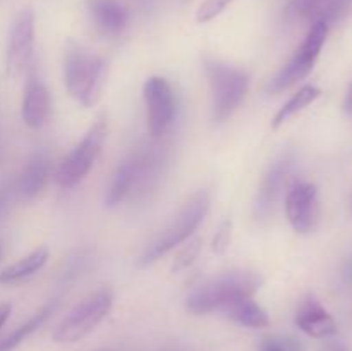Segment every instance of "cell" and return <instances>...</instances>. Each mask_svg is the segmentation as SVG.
<instances>
[{
  "mask_svg": "<svg viewBox=\"0 0 352 351\" xmlns=\"http://www.w3.org/2000/svg\"><path fill=\"white\" fill-rule=\"evenodd\" d=\"M352 0H289L285 16L291 21H311L330 26L342 17Z\"/></svg>",
  "mask_w": 352,
  "mask_h": 351,
  "instance_id": "13",
  "label": "cell"
},
{
  "mask_svg": "<svg viewBox=\"0 0 352 351\" xmlns=\"http://www.w3.org/2000/svg\"><path fill=\"white\" fill-rule=\"evenodd\" d=\"M0 253H2V250H0Z\"/></svg>",
  "mask_w": 352,
  "mask_h": 351,
  "instance_id": "30",
  "label": "cell"
},
{
  "mask_svg": "<svg viewBox=\"0 0 352 351\" xmlns=\"http://www.w3.org/2000/svg\"><path fill=\"white\" fill-rule=\"evenodd\" d=\"M50 178V158L47 151H34L21 172L17 191L23 200H34Z\"/></svg>",
  "mask_w": 352,
  "mask_h": 351,
  "instance_id": "16",
  "label": "cell"
},
{
  "mask_svg": "<svg viewBox=\"0 0 352 351\" xmlns=\"http://www.w3.org/2000/svg\"><path fill=\"white\" fill-rule=\"evenodd\" d=\"M230 231H232V220H223L220 224L219 231H217L215 237H213V251L215 253H223L230 244Z\"/></svg>",
  "mask_w": 352,
  "mask_h": 351,
  "instance_id": "25",
  "label": "cell"
},
{
  "mask_svg": "<svg viewBox=\"0 0 352 351\" xmlns=\"http://www.w3.org/2000/svg\"><path fill=\"white\" fill-rule=\"evenodd\" d=\"M199 251H201V240L196 237V240L189 241L188 244H184L181 251H179L177 257L174 258V264H172V272H182L186 268L191 267L192 264L198 258Z\"/></svg>",
  "mask_w": 352,
  "mask_h": 351,
  "instance_id": "23",
  "label": "cell"
},
{
  "mask_svg": "<svg viewBox=\"0 0 352 351\" xmlns=\"http://www.w3.org/2000/svg\"><path fill=\"white\" fill-rule=\"evenodd\" d=\"M285 215L296 233H313L320 222L318 188L305 181L291 184L285 195Z\"/></svg>",
  "mask_w": 352,
  "mask_h": 351,
  "instance_id": "10",
  "label": "cell"
},
{
  "mask_svg": "<svg viewBox=\"0 0 352 351\" xmlns=\"http://www.w3.org/2000/svg\"><path fill=\"white\" fill-rule=\"evenodd\" d=\"M107 133H109V120H107L105 114H102L89 126V129L86 131L82 140L76 145L74 150L58 165L57 172H55V181L60 188H74L79 182L85 181L102 153Z\"/></svg>",
  "mask_w": 352,
  "mask_h": 351,
  "instance_id": "6",
  "label": "cell"
},
{
  "mask_svg": "<svg viewBox=\"0 0 352 351\" xmlns=\"http://www.w3.org/2000/svg\"><path fill=\"white\" fill-rule=\"evenodd\" d=\"M143 98L146 105L148 131L158 140L168 133L175 117V93L170 83L162 76H151L143 86Z\"/></svg>",
  "mask_w": 352,
  "mask_h": 351,
  "instance_id": "9",
  "label": "cell"
},
{
  "mask_svg": "<svg viewBox=\"0 0 352 351\" xmlns=\"http://www.w3.org/2000/svg\"><path fill=\"white\" fill-rule=\"evenodd\" d=\"M282 341V351H305L302 350L301 343L292 337H280Z\"/></svg>",
  "mask_w": 352,
  "mask_h": 351,
  "instance_id": "27",
  "label": "cell"
},
{
  "mask_svg": "<svg viewBox=\"0 0 352 351\" xmlns=\"http://www.w3.org/2000/svg\"><path fill=\"white\" fill-rule=\"evenodd\" d=\"M329 28L325 23H313L306 34L305 41L299 45L298 50L294 52L287 64L270 79L267 86V92L270 95H278L285 89L298 85L301 79H305L315 67L318 61L322 48L325 45L327 36H329Z\"/></svg>",
  "mask_w": 352,
  "mask_h": 351,
  "instance_id": "7",
  "label": "cell"
},
{
  "mask_svg": "<svg viewBox=\"0 0 352 351\" xmlns=\"http://www.w3.org/2000/svg\"><path fill=\"white\" fill-rule=\"evenodd\" d=\"M322 95V89L315 85H305L302 88H299L280 109L277 110V114L272 119V129H278L280 126H284L291 117H294L296 114L302 112L306 107L311 105L313 102L320 98Z\"/></svg>",
  "mask_w": 352,
  "mask_h": 351,
  "instance_id": "21",
  "label": "cell"
},
{
  "mask_svg": "<svg viewBox=\"0 0 352 351\" xmlns=\"http://www.w3.org/2000/svg\"><path fill=\"white\" fill-rule=\"evenodd\" d=\"M58 306H60V299H52V301H48L47 305L41 306V308L38 310L33 317H30L26 322L21 323V326L17 327V329H14L9 336H6L2 341H0V351L16 350L19 344H23L24 341L31 336V334L36 332V330L40 329V327L43 326V323L47 322L52 315H54L55 310H57Z\"/></svg>",
  "mask_w": 352,
  "mask_h": 351,
  "instance_id": "18",
  "label": "cell"
},
{
  "mask_svg": "<svg viewBox=\"0 0 352 351\" xmlns=\"http://www.w3.org/2000/svg\"><path fill=\"white\" fill-rule=\"evenodd\" d=\"M136 174H138V157L136 153L129 155L124 158L119 164V167L113 172L110 184L105 193V205L109 209L120 205L126 200L127 195H131L136 184Z\"/></svg>",
  "mask_w": 352,
  "mask_h": 351,
  "instance_id": "17",
  "label": "cell"
},
{
  "mask_svg": "<svg viewBox=\"0 0 352 351\" xmlns=\"http://www.w3.org/2000/svg\"><path fill=\"white\" fill-rule=\"evenodd\" d=\"M260 351H282L280 337H267V339H263Z\"/></svg>",
  "mask_w": 352,
  "mask_h": 351,
  "instance_id": "26",
  "label": "cell"
},
{
  "mask_svg": "<svg viewBox=\"0 0 352 351\" xmlns=\"http://www.w3.org/2000/svg\"><path fill=\"white\" fill-rule=\"evenodd\" d=\"M86 7L95 28L105 36H119L129 24V10L119 0H88Z\"/></svg>",
  "mask_w": 352,
  "mask_h": 351,
  "instance_id": "15",
  "label": "cell"
},
{
  "mask_svg": "<svg viewBox=\"0 0 352 351\" xmlns=\"http://www.w3.org/2000/svg\"><path fill=\"white\" fill-rule=\"evenodd\" d=\"M226 313L232 322H236L237 326L248 327V329H268L272 323L267 310L253 298H246L236 303L229 310H226Z\"/></svg>",
  "mask_w": 352,
  "mask_h": 351,
  "instance_id": "20",
  "label": "cell"
},
{
  "mask_svg": "<svg viewBox=\"0 0 352 351\" xmlns=\"http://www.w3.org/2000/svg\"><path fill=\"white\" fill-rule=\"evenodd\" d=\"M261 284L263 279L254 272H227L196 286L186 298V308L192 315H208L220 310L226 312L236 303L253 298Z\"/></svg>",
  "mask_w": 352,
  "mask_h": 351,
  "instance_id": "1",
  "label": "cell"
},
{
  "mask_svg": "<svg viewBox=\"0 0 352 351\" xmlns=\"http://www.w3.org/2000/svg\"><path fill=\"white\" fill-rule=\"evenodd\" d=\"M34 10L24 7L14 17L6 47V71L10 79H19L33 65Z\"/></svg>",
  "mask_w": 352,
  "mask_h": 351,
  "instance_id": "8",
  "label": "cell"
},
{
  "mask_svg": "<svg viewBox=\"0 0 352 351\" xmlns=\"http://www.w3.org/2000/svg\"><path fill=\"white\" fill-rule=\"evenodd\" d=\"M210 193L199 191L179 210L177 215L167 224L164 231L144 248L143 253L138 258V267L144 268L153 265L155 262L160 260L168 251L175 250L177 246L184 244L186 241L191 240L192 234L196 233L203 220L206 219L210 212Z\"/></svg>",
  "mask_w": 352,
  "mask_h": 351,
  "instance_id": "3",
  "label": "cell"
},
{
  "mask_svg": "<svg viewBox=\"0 0 352 351\" xmlns=\"http://www.w3.org/2000/svg\"><path fill=\"white\" fill-rule=\"evenodd\" d=\"M52 110L50 92L41 79L34 64L26 72V86H24L23 103H21V117L30 129H41L48 123Z\"/></svg>",
  "mask_w": 352,
  "mask_h": 351,
  "instance_id": "12",
  "label": "cell"
},
{
  "mask_svg": "<svg viewBox=\"0 0 352 351\" xmlns=\"http://www.w3.org/2000/svg\"><path fill=\"white\" fill-rule=\"evenodd\" d=\"M203 65L212 92V119L217 124H222L234 116V112L246 98L251 76L244 69L227 64L219 58L205 57Z\"/></svg>",
  "mask_w": 352,
  "mask_h": 351,
  "instance_id": "4",
  "label": "cell"
},
{
  "mask_svg": "<svg viewBox=\"0 0 352 351\" xmlns=\"http://www.w3.org/2000/svg\"><path fill=\"white\" fill-rule=\"evenodd\" d=\"M10 312H12V305H9V303H3V305H0V329H2L3 323L9 320Z\"/></svg>",
  "mask_w": 352,
  "mask_h": 351,
  "instance_id": "28",
  "label": "cell"
},
{
  "mask_svg": "<svg viewBox=\"0 0 352 351\" xmlns=\"http://www.w3.org/2000/svg\"><path fill=\"white\" fill-rule=\"evenodd\" d=\"M344 112H346L347 116H352V85L349 92H347L346 100H344Z\"/></svg>",
  "mask_w": 352,
  "mask_h": 351,
  "instance_id": "29",
  "label": "cell"
},
{
  "mask_svg": "<svg viewBox=\"0 0 352 351\" xmlns=\"http://www.w3.org/2000/svg\"><path fill=\"white\" fill-rule=\"evenodd\" d=\"M294 162L296 160L292 153H284L275 158L274 164L265 172L260 188H258L256 198H254V215H256V219H268L272 215L278 198H280L285 186H287V181L291 179Z\"/></svg>",
  "mask_w": 352,
  "mask_h": 351,
  "instance_id": "11",
  "label": "cell"
},
{
  "mask_svg": "<svg viewBox=\"0 0 352 351\" xmlns=\"http://www.w3.org/2000/svg\"><path fill=\"white\" fill-rule=\"evenodd\" d=\"M48 257H50L48 248H36V250L31 251L30 255L23 257L21 260H17L16 264L3 268V270L0 272V282H2V284H14V282H19L23 281V279L31 277V275L40 272L41 268L47 265Z\"/></svg>",
  "mask_w": 352,
  "mask_h": 351,
  "instance_id": "19",
  "label": "cell"
},
{
  "mask_svg": "<svg viewBox=\"0 0 352 351\" xmlns=\"http://www.w3.org/2000/svg\"><path fill=\"white\" fill-rule=\"evenodd\" d=\"M109 78V64L95 52L69 43L64 52V83L69 95L89 109L100 102Z\"/></svg>",
  "mask_w": 352,
  "mask_h": 351,
  "instance_id": "2",
  "label": "cell"
},
{
  "mask_svg": "<svg viewBox=\"0 0 352 351\" xmlns=\"http://www.w3.org/2000/svg\"><path fill=\"white\" fill-rule=\"evenodd\" d=\"M294 322L299 330H302L306 336L313 337V339H325L337 332L336 319L315 296H306L302 299L296 312Z\"/></svg>",
  "mask_w": 352,
  "mask_h": 351,
  "instance_id": "14",
  "label": "cell"
},
{
  "mask_svg": "<svg viewBox=\"0 0 352 351\" xmlns=\"http://www.w3.org/2000/svg\"><path fill=\"white\" fill-rule=\"evenodd\" d=\"M93 255L89 251H78L72 257H69L65 260L64 268L60 270V281L64 284H69V282H74L76 279L81 277L82 274H86L89 267H91Z\"/></svg>",
  "mask_w": 352,
  "mask_h": 351,
  "instance_id": "22",
  "label": "cell"
},
{
  "mask_svg": "<svg viewBox=\"0 0 352 351\" xmlns=\"http://www.w3.org/2000/svg\"><path fill=\"white\" fill-rule=\"evenodd\" d=\"M234 0H203L196 10V23L206 24L217 19Z\"/></svg>",
  "mask_w": 352,
  "mask_h": 351,
  "instance_id": "24",
  "label": "cell"
},
{
  "mask_svg": "<svg viewBox=\"0 0 352 351\" xmlns=\"http://www.w3.org/2000/svg\"><path fill=\"white\" fill-rule=\"evenodd\" d=\"M113 306V291L107 286L96 289L74 306L55 327L52 339L58 344H72L85 339L105 320Z\"/></svg>",
  "mask_w": 352,
  "mask_h": 351,
  "instance_id": "5",
  "label": "cell"
}]
</instances>
